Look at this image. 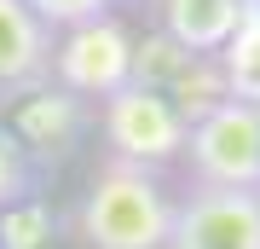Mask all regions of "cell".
Masks as SVG:
<instances>
[{
  "label": "cell",
  "mask_w": 260,
  "mask_h": 249,
  "mask_svg": "<svg viewBox=\"0 0 260 249\" xmlns=\"http://www.w3.org/2000/svg\"><path fill=\"white\" fill-rule=\"evenodd\" d=\"M75 232H81L87 249H168L174 197L162 191V180L150 168H133V162L110 157L87 180Z\"/></svg>",
  "instance_id": "obj_1"
},
{
  "label": "cell",
  "mask_w": 260,
  "mask_h": 249,
  "mask_svg": "<svg viewBox=\"0 0 260 249\" xmlns=\"http://www.w3.org/2000/svg\"><path fill=\"white\" fill-rule=\"evenodd\" d=\"M185 157L197 185H249L260 191V104L220 99L185 128Z\"/></svg>",
  "instance_id": "obj_2"
},
{
  "label": "cell",
  "mask_w": 260,
  "mask_h": 249,
  "mask_svg": "<svg viewBox=\"0 0 260 249\" xmlns=\"http://www.w3.org/2000/svg\"><path fill=\"white\" fill-rule=\"evenodd\" d=\"M185 110L168 99L162 87H145V81H127L121 93L104 99V139H110L116 162H133V168H162L185 151Z\"/></svg>",
  "instance_id": "obj_3"
},
{
  "label": "cell",
  "mask_w": 260,
  "mask_h": 249,
  "mask_svg": "<svg viewBox=\"0 0 260 249\" xmlns=\"http://www.w3.org/2000/svg\"><path fill=\"white\" fill-rule=\"evenodd\" d=\"M133 58L139 46L116 18H93L64 29V41H52V75L81 99H110L133 81Z\"/></svg>",
  "instance_id": "obj_4"
},
{
  "label": "cell",
  "mask_w": 260,
  "mask_h": 249,
  "mask_svg": "<svg viewBox=\"0 0 260 249\" xmlns=\"http://www.w3.org/2000/svg\"><path fill=\"white\" fill-rule=\"evenodd\" d=\"M168 249H260V191L197 185L174 203Z\"/></svg>",
  "instance_id": "obj_5"
},
{
  "label": "cell",
  "mask_w": 260,
  "mask_h": 249,
  "mask_svg": "<svg viewBox=\"0 0 260 249\" xmlns=\"http://www.w3.org/2000/svg\"><path fill=\"white\" fill-rule=\"evenodd\" d=\"M41 75H52V29L23 0H0V87H35Z\"/></svg>",
  "instance_id": "obj_6"
},
{
  "label": "cell",
  "mask_w": 260,
  "mask_h": 249,
  "mask_svg": "<svg viewBox=\"0 0 260 249\" xmlns=\"http://www.w3.org/2000/svg\"><path fill=\"white\" fill-rule=\"evenodd\" d=\"M162 41H174L191 58H214L237 29L243 0H162Z\"/></svg>",
  "instance_id": "obj_7"
},
{
  "label": "cell",
  "mask_w": 260,
  "mask_h": 249,
  "mask_svg": "<svg viewBox=\"0 0 260 249\" xmlns=\"http://www.w3.org/2000/svg\"><path fill=\"white\" fill-rule=\"evenodd\" d=\"M214 70H220L225 99L260 104V0H243L232 41H225L220 52H214Z\"/></svg>",
  "instance_id": "obj_8"
},
{
  "label": "cell",
  "mask_w": 260,
  "mask_h": 249,
  "mask_svg": "<svg viewBox=\"0 0 260 249\" xmlns=\"http://www.w3.org/2000/svg\"><path fill=\"white\" fill-rule=\"evenodd\" d=\"M35 197V162H29L23 133L0 128V209H18Z\"/></svg>",
  "instance_id": "obj_9"
},
{
  "label": "cell",
  "mask_w": 260,
  "mask_h": 249,
  "mask_svg": "<svg viewBox=\"0 0 260 249\" xmlns=\"http://www.w3.org/2000/svg\"><path fill=\"white\" fill-rule=\"evenodd\" d=\"M0 249H47V209L35 197L18 209H0Z\"/></svg>",
  "instance_id": "obj_10"
},
{
  "label": "cell",
  "mask_w": 260,
  "mask_h": 249,
  "mask_svg": "<svg viewBox=\"0 0 260 249\" xmlns=\"http://www.w3.org/2000/svg\"><path fill=\"white\" fill-rule=\"evenodd\" d=\"M47 29H75V23H93V18H110L116 0H23Z\"/></svg>",
  "instance_id": "obj_11"
}]
</instances>
